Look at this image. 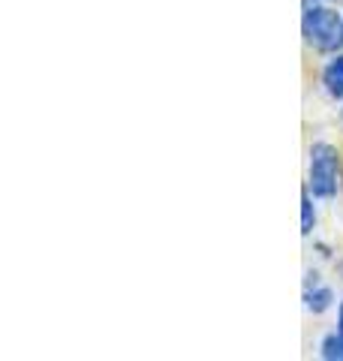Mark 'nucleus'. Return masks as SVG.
<instances>
[{
    "instance_id": "nucleus-1",
    "label": "nucleus",
    "mask_w": 343,
    "mask_h": 361,
    "mask_svg": "<svg viewBox=\"0 0 343 361\" xmlns=\"http://www.w3.org/2000/svg\"><path fill=\"white\" fill-rule=\"evenodd\" d=\"M304 39L313 45V49L331 51L343 42V21L335 9L328 6H313L304 13Z\"/></svg>"
},
{
    "instance_id": "nucleus-2",
    "label": "nucleus",
    "mask_w": 343,
    "mask_h": 361,
    "mask_svg": "<svg viewBox=\"0 0 343 361\" xmlns=\"http://www.w3.org/2000/svg\"><path fill=\"white\" fill-rule=\"evenodd\" d=\"M311 190L313 196H335L337 190V151L319 142L311 148Z\"/></svg>"
},
{
    "instance_id": "nucleus-3",
    "label": "nucleus",
    "mask_w": 343,
    "mask_h": 361,
    "mask_svg": "<svg viewBox=\"0 0 343 361\" xmlns=\"http://www.w3.org/2000/svg\"><path fill=\"white\" fill-rule=\"evenodd\" d=\"M323 85L331 97H343V58H335L328 66H325V73H323Z\"/></svg>"
},
{
    "instance_id": "nucleus-4",
    "label": "nucleus",
    "mask_w": 343,
    "mask_h": 361,
    "mask_svg": "<svg viewBox=\"0 0 343 361\" xmlns=\"http://www.w3.org/2000/svg\"><path fill=\"white\" fill-rule=\"evenodd\" d=\"M323 358L343 361V334H328L323 341Z\"/></svg>"
},
{
    "instance_id": "nucleus-5",
    "label": "nucleus",
    "mask_w": 343,
    "mask_h": 361,
    "mask_svg": "<svg viewBox=\"0 0 343 361\" xmlns=\"http://www.w3.org/2000/svg\"><path fill=\"white\" fill-rule=\"evenodd\" d=\"M328 301H331V292L328 289H316V292H307V307L311 310H325L328 307Z\"/></svg>"
},
{
    "instance_id": "nucleus-6",
    "label": "nucleus",
    "mask_w": 343,
    "mask_h": 361,
    "mask_svg": "<svg viewBox=\"0 0 343 361\" xmlns=\"http://www.w3.org/2000/svg\"><path fill=\"white\" fill-rule=\"evenodd\" d=\"M301 232L307 235V232H311L313 229V205H311V196H307L304 193V199H301Z\"/></svg>"
},
{
    "instance_id": "nucleus-7",
    "label": "nucleus",
    "mask_w": 343,
    "mask_h": 361,
    "mask_svg": "<svg viewBox=\"0 0 343 361\" xmlns=\"http://www.w3.org/2000/svg\"><path fill=\"white\" fill-rule=\"evenodd\" d=\"M340 334H343V304H340Z\"/></svg>"
}]
</instances>
